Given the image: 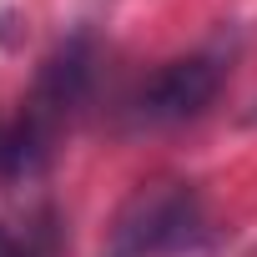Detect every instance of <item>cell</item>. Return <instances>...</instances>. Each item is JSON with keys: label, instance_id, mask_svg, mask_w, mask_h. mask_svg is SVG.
<instances>
[{"label": "cell", "instance_id": "4", "mask_svg": "<svg viewBox=\"0 0 257 257\" xmlns=\"http://www.w3.org/2000/svg\"><path fill=\"white\" fill-rule=\"evenodd\" d=\"M0 257H51L36 237H16V232H6L0 227Z\"/></svg>", "mask_w": 257, "mask_h": 257}, {"label": "cell", "instance_id": "2", "mask_svg": "<svg viewBox=\"0 0 257 257\" xmlns=\"http://www.w3.org/2000/svg\"><path fill=\"white\" fill-rule=\"evenodd\" d=\"M202 237V197L192 182H147L116 212L101 257H172Z\"/></svg>", "mask_w": 257, "mask_h": 257}, {"label": "cell", "instance_id": "3", "mask_svg": "<svg viewBox=\"0 0 257 257\" xmlns=\"http://www.w3.org/2000/svg\"><path fill=\"white\" fill-rule=\"evenodd\" d=\"M222 91V61L197 51V56H177L167 61L162 71H152L137 96H132V121L137 126H177V121H192L202 116Z\"/></svg>", "mask_w": 257, "mask_h": 257}, {"label": "cell", "instance_id": "1", "mask_svg": "<svg viewBox=\"0 0 257 257\" xmlns=\"http://www.w3.org/2000/svg\"><path fill=\"white\" fill-rule=\"evenodd\" d=\"M91 66H96V56H91L86 36H71L41 66L31 96L21 101L16 126L0 142V172H6V182H31V177H41L51 167L61 132L71 126V116L81 111V101L91 91Z\"/></svg>", "mask_w": 257, "mask_h": 257}, {"label": "cell", "instance_id": "5", "mask_svg": "<svg viewBox=\"0 0 257 257\" xmlns=\"http://www.w3.org/2000/svg\"><path fill=\"white\" fill-rule=\"evenodd\" d=\"M0 142H6V137H0Z\"/></svg>", "mask_w": 257, "mask_h": 257}]
</instances>
